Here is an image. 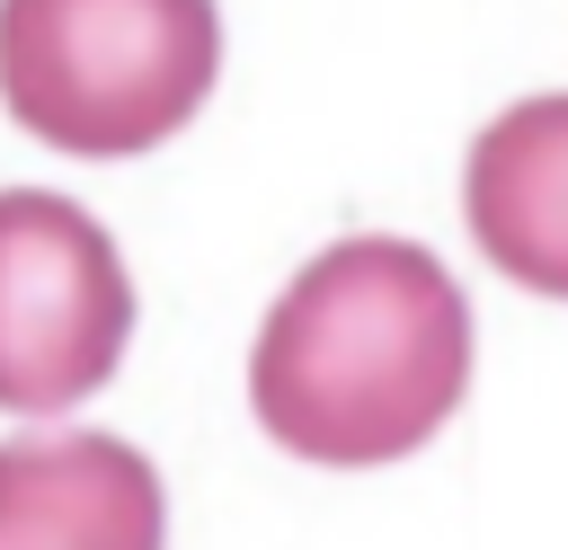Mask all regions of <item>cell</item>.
<instances>
[{"label":"cell","mask_w":568,"mask_h":550,"mask_svg":"<svg viewBox=\"0 0 568 550\" xmlns=\"http://www.w3.org/2000/svg\"><path fill=\"white\" fill-rule=\"evenodd\" d=\"M462 213L506 284L568 302V98H524L470 142Z\"/></svg>","instance_id":"obj_5"},{"label":"cell","mask_w":568,"mask_h":550,"mask_svg":"<svg viewBox=\"0 0 568 550\" xmlns=\"http://www.w3.org/2000/svg\"><path fill=\"white\" fill-rule=\"evenodd\" d=\"M222 71L213 0H0V106L80 160L169 142Z\"/></svg>","instance_id":"obj_2"},{"label":"cell","mask_w":568,"mask_h":550,"mask_svg":"<svg viewBox=\"0 0 568 550\" xmlns=\"http://www.w3.org/2000/svg\"><path fill=\"white\" fill-rule=\"evenodd\" d=\"M470 381L462 284L417 240L320 248L257 328L248 408L257 426L328 470H373L417 452Z\"/></svg>","instance_id":"obj_1"},{"label":"cell","mask_w":568,"mask_h":550,"mask_svg":"<svg viewBox=\"0 0 568 550\" xmlns=\"http://www.w3.org/2000/svg\"><path fill=\"white\" fill-rule=\"evenodd\" d=\"M160 470L115 435L0 444V550H160Z\"/></svg>","instance_id":"obj_4"},{"label":"cell","mask_w":568,"mask_h":550,"mask_svg":"<svg viewBox=\"0 0 568 550\" xmlns=\"http://www.w3.org/2000/svg\"><path fill=\"white\" fill-rule=\"evenodd\" d=\"M133 284L115 240L44 186H0V408L53 417L115 381Z\"/></svg>","instance_id":"obj_3"}]
</instances>
